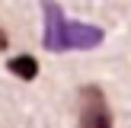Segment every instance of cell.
<instances>
[{
	"instance_id": "1",
	"label": "cell",
	"mask_w": 131,
	"mask_h": 128,
	"mask_svg": "<svg viewBox=\"0 0 131 128\" xmlns=\"http://www.w3.org/2000/svg\"><path fill=\"white\" fill-rule=\"evenodd\" d=\"M45 38L42 45L48 51H70V48H96L106 38V32L99 26H86V23H70L61 13L58 3H45Z\"/></svg>"
},
{
	"instance_id": "2",
	"label": "cell",
	"mask_w": 131,
	"mask_h": 128,
	"mask_svg": "<svg viewBox=\"0 0 131 128\" xmlns=\"http://www.w3.org/2000/svg\"><path fill=\"white\" fill-rule=\"evenodd\" d=\"M77 115H80V128H112L109 99L96 83L80 87V93H77Z\"/></svg>"
},
{
	"instance_id": "3",
	"label": "cell",
	"mask_w": 131,
	"mask_h": 128,
	"mask_svg": "<svg viewBox=\"0 0 131 128\" xmlns=\"http://www.w3.org/2000/svg\"><path fill=\"white\" fill-rule=\"evenodd\" d=\"M6 70H10L13 77H19V80L32 83V80L38 77V61H35L32 55H16V58L6 61Z\"/></svg>"
},
{
	"instance_id": "4",
	"label": "cell",
	"mask_w": 131,
	"mask_h": 128,
	"mask_svg": "<svg viewBox=\"0 0 131 128\" xmlns=\"http://www.w3.org/2000/svg\"><path fill=\"white\" fill-rule=\"evenodd\" d=\"M0 48H6V32L0 29Z\"/></svg>"
}]
</instances>
